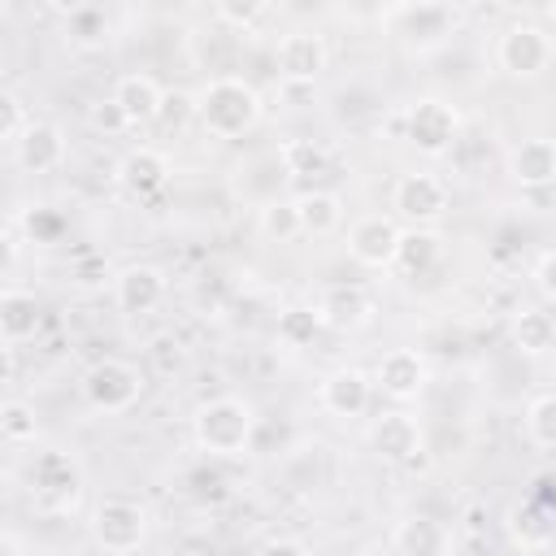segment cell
<instances>
[{
    "label": "cell",
    "instance_id": "1",
    "mask_svg": "<svg viewBox=\"0 0 556 556\" xmlns=\"http://www.w3.org/2000/svg\"><path fill=\"white\" fill-rule=\"evenodd\" d=\"M195 122L213 139H239L261 122V91L235 74L208 78L195 91Z\"/></svg>",
    "mask_w": 556,
    "mask_h": 556
},
{
    "label": "cell",
    "instance_id": "2",
    "mask_svg": "<svg viewBox=\"0 0 556 556\" xmlns=\"http://www.w3.org/2000/svg\"><path fill=\"white\" fill-rule=\"evenodd\" d=\"M191 434H195V447L204 456H217V460H230V456H243L252 447V434H256V413L248 400L239 395H217V400H204L191 417Z\"/></svg>",
    "mask_w": 556,
    "mask_h": 556
},
{
    "label": "cell",
    "instance_id": "3",
    "mask_svg": "<svg viewBox=\"0 0 556 556\" xmlns=\"http://www.w3.org/2000/svg\"><path fill=\"white\" fill-rule=\"evenodd\" d=\"M387 22H391V35L400 39L404 52L426 56V52L443 48L456 35L460 13L452 4H443V0H417V4H395L387 13Z\"/></svg>",
    "mask_w": 556,
    "mask_h": 556
},
{
    "label": "cell",
    "instance_id": "4",
    "mask_svg": "<svg viewBox=\"0 0 556 556\" xmlns=\"http://www.w3.org/2000/svg\"><path fill=\"white\" fill-rule=\"evenodd\" d=\"M143 395V369L135 361L122 356H100L87 374H83V400L96 413H130Z\"/></svg>",
    "mask_w": 556,
    "mask_h": 556
},
{
    "label": "cell",
    "instance_id": "5",
    "mask_svg": "<svg viewBox=\"0 0 556 556\" xmlns=\"http://www.w3.org/2000/svg\"><path fill=\"white\" fill-rule=\"evenodd\" d=\"M91 539L100 552L109 556H130L139 552V543L148 539V508L139 500H122L109 495L91 508Z\"/></svg>",
    "mask_w": 556,
    "mask_h": 556
},
{
    "label": "cell",
    "instance_id": "6",
    "mask_svg": "<svg viewBox=\"0 0 556 556\" xmlns=\"http://www.w3.org/2000/svg\"><path fill=\"white\" fill-rule=\"evenodd\" d=\"M556 56V39L539 22H513L495 39V65L508 78H539Z\"/></svg>",
    "mask_w": 556,
    "mask_h": 556
},
{
    "label": "cell",
    "instance_id": "7",
    "mask_svg": "<svg viewBox=\"0 0 556 556\" xmlns=\"http://www.w3.org/2000/svg\"><path fill=\"white\" fill-rule=\"evenodd\" d=\"M404 139L426 156H443L460 139V113L439 96H421L404 113Z\"/></svg>",
    "mask_w": 556,
    "mask_h": 556
},
{
    "label": "cell",
    "instance_id": "8",
    "mask_svg": "<svg viewBox=\"0 0 556 556\" xmlns=\"http://www.w3.org/2000/svg\"><path fill=\"white\" fill-rule=\"evenodd\" d=\"M30 491H35V504L61 513V508H74L78 491H83V469L74 456L65 452H39L35 465H30Z\"/></svg>",
    "mask_w": 556,
    "mask_h": 556
},
{
    "label": "cell",
    "instance_id": "9",
    "mask_svg": "<svg viewBox=\"0 0 556 556\" xmlns=\"http://www.w3.org/2000/svg\"><path fill=\"white\" fill-rule=\"evenodd\" d=\"M391 208L413 226H430L447 213V187L434 174H400L391 187Z\"/></svg>",
    "mask_w": 556,
    "mask_h": 556
},
{
    "label": "cell",
    "instance_id": "10",
    "mask_svg": "<svg viewBox=\"0 0 556 556\" xmlns=\"http://www.w3.org/2000/svg\"><path fill=\"white\" fill-rule=\"evenodd\" d=\"M426 382H430V369H426V356L417 348H391L374 365V391H382L395 404L417 400L426 391Z\"/></svg>",
    "mask_w": 556,
    "mask_h": 556
},
{
    "label": "cell",
    "instance_id": "11",
    "mask_svg": "<svg viewBox=\"0 0 556 556\" xmlns=\"http://www.w3.org/2000/svg\"><path fill=\"white\" fill-rule=\"evenodd\" d=\"M400 222L395 217H387V213H365V217H356L352 222V230H348V252L361 261V265H369V269H391V261H395V248H400Z\"/></svg>",
    "mask_w": 556,
    "mask_h": 556
},
{
    "label": "cell",
    "instance_id": "12",
    "mask_svg": "<svg viewBox=\"0 0 556 556\" xmlns=\"http://www.w3.org/2000/svg\"><path fill=\"white\" fill-rule=\"evenodd\" d=\"M369 447L387 465H417V452H421V426H417V417L404 413V408L374 417L369 421Z\"/></svg>",
    "mask_w": 556,
    "mask_h": 556
},
{
    "label": "cell",
    "instance_id": "13",
    "mask_svg": "<svg viewBox=\"0 0 556 556\" xmlns=\"http://www.w3.org/2000/svg\"><path fill=\"white\" fill-rule=\"evenodd\" d=\"M374 400V374L365 369H352V365H339L330 369L321 382H317V404L330 413V417H361Z\"/></svg>",
    "mask_w": 556,
    "mask_h": 556
},
{
    "label": "cell",
    "instance_id": "14",
    "mask_svg": "<svg viewBox=\"0 0 556 556\" xmlns=\"http://www.w3.org/2000/svg\"><path fill=\"white\" fill-rule=\"evenodd\" d=\"M317 317H321L326 330L348 334V330L369 326V317H374V300H369V291L356 287V282H330V287L317 295Z\"/></svg>",
    "mask_w": 556,
    "mask_h": 556
},
{
    "label": "cell",
    "instance_id": "15",
    "mask_svg": "<svg viewBox=\"0 0 556 556\" xmlns=\"http://www.w3.org/2000/svg\"><path fill=\"white\" fill-rule=\"evenodd\" d=\"M326 61H330V52H326L321 35H313V30H291L274 48V65L287 83H313L326 70Z\"/></svg>",
    "mask_w": 556,
    "mask_h": 556
},
{
    "label": "cell",
    "instance_id": "16",
    "mask_svg": "<svg viewBox=\"0 0 556 556\" xmlns=\"http://www.w3.org/2000/svg\"><path fill=\"white\" fill-rule=\"evenodd\" d=\"M165 291H169V282H165V274H161L156 265H126V269L113 278V300H117V308L130 313V317H143V313L161 308Z\"/></svg>",
    "mask_w": 556,
    "mask_h": 556
},
{
    "label": "cell",
    "instance_id": "17",
    "mask_svg": "<svg viewBox=\"0 0 556 556\" xmlns=\"http://www.w3.org/2000/svg\"><path fill=\"white\" fill-rule=\"evenodd\" d=\"M113 174H117L122 191H130L135 200H148V195H156V191L169 182V161H165V152L139 143V148H130V152L117 161Z\"/></svg>",
    "mask_w": 556,
    "mask_h": 556
},
{
    "label": "cell",
    "instance_id": "18",
    "mask_svg": "<svg viewBox=\"0 0 556 556\" xmlns=\"http://www.w3.org/2000/svg\"><path fill=\"white\" fill-rule=\"evenodd\" d=\"M13 161L26 169V174H52L61 169L65 161V135L52 126V122H30V130L9 148Z\"/></svg>",
    "mask_w": 556,
    "mask_h": 556
},
{
    "label": "cell",
    "instance_id": "19",
    "mask_svg": "<svg viewBox=\"0 0 556 556\" xmlns=\"http://www.w3.org/2000/svg\"><path fill=\"white\" fill-rule=\"evenodd\" d=\"M391 547L400 556H447L452 552V530L430 513H413L395 526Z\"/></svg>",
    "mask_w": 556,
    "mask_h": 556
},
{
    "label": "cell",
    "instance_id": "20",
    "mask_svg": "<svg viewBox=\"0 0 556 556\" xmlns=\"http://www.w3.org/2000/svg\"><path fill=\"white\" fill-rule=\"evenodd\" d=\"M508 178L517 187H547L556 182V139H521L508 152Z\"/></svg>",
    "mask_w": 556,
    "mask_h": 556
},
{
    "label": "cell",
    "instance_id": "21",
    "mask_svg": "<svg viewBox=\"0 0 556 556\" xmlns=\"http://www.w3.org/2000/svg\"><path fill=\"white\" fill-rule=\"evenodd\" d=\"M113 100L122 104V113L130 117V126H156V113L165 104V91L148 74H122L117 87H113Z\"/></svg>",
    "mask_w": 556,
    "mask_h": 556
},
{
    "label": "cell",
    "instance_id": "22",
    "mask_svg": "<svg viewBox=\"0 0 556 556\" xmlns=\"http://www.w3.org/2000/svg\"><path fill=\"white\" fill-rule=\"evenodd\" d=\"M439 252H443V243H439L434 230H426V226H408V230L400 235V248H395L391 269L404 274V278H421V274H430V269L439 265Z\"/></svg>",
    "mask_w": 556,
    "mask_h": 556
},
{
    "label": "cell",
    "instance_id": "23",
    "mask_svg": "<svg viewBox=\"0 0 556 556\" xmlns=\"http://www.w3.org/2000/svg\"><path fill=\"white\" fill-rule=\"evenodd\" d=\"M35 330H39V300L30 291L9 287L0 295V339H4V348H17V343L35 339Z\"/></svg>",
    "mask_w": 556,
    "mask_h": 556
},
{
    "label": "cell",
    "instance_id": "24",
    "mask_svg": "<svg viewBox=\"0 0 556 556\" xmlns=\"http://www.w3.org/2000/svg\"><path fill=\"white\" fill-rule=\"evenodd\" d=\"M513 343L521 356H547L556 348V317L547 308H521L513 317Z\"/></svg>",
    "mask_w": 556,
    "mask_h": 556
},
{
    "label": "cell",
    "instance_id": "25",
    "mask_svg": "<svg viewBox=\"0 0 556 556\" xmlns=\"http://www.w3.org/2000/svg\"><path fill=\"white\" fill-rule=\"evenodd\" d=\"M295 213H300V226H304V235H330V230H339V222H343V200L334 195V191H321V187H313V191H304V195H295Z\"/></svg>",
    "mask_w": 556,
    "mask_h": 556
},
{
    "label": "cell",
    "instance_id": "26",
    "mask_svg": "<svg viewBox=\"0 0 556 556\" xmlns=\"http://www.w3.org/2000/svg\"><path fill=\"white\" fill-rule=\"evenodd\" d=\"M65 39L74 48H100L109 39V13L100 4H70V13H65Z\"/></svg>",
    "mask_w": 556,
    "mask_h": 556
},
{
    "label": "cell",
    "instance_id": "27",
    "mask_svg": "<svg viewBox=\"0 0 556 556\" xmlns=\"http://www.w3.org/2000/svg\"><path fill=\"white\" fill-rule=\"evenodd\" d=\"M278 161H282V174H287V178H321L326 165H330L326 148L313 143V139H287V143L278 148Z\"/></svg>",
    "mask_w": 556,
    "mask_h": 556
},
{
    "label": "cell",
    "instance_id": "28",
    "mask_svg": "<svg viewBox=\"0 0 556 556\" xmlns=\"http://www.w3.org/2000/svg\"><path fill=\"white\" fill-rule=\"evenodd\" d=\"M321 330L326 326L317 317V304H291L278 313V343H287V348H313Z\"/></svg>",
    "mask_w": 556,
    "mask_h": 556
},
{
    "label": "cell",
    "instance_id": "29",
    "mask_svg": "<svg viewBox=\"0 0 556 556\" xmlns=\"http://www.w3.org/2000/svg\"><path fill=\"white\" fill-rule=\"evenodd\" d=\"M256 226H261V235L274 239V243H291L295 235H304L300 213H295V200H269V204L256 213Z\"/></svg>",
    "mask_w": 556,
    "mask_h": 556
},
{
    "label": "cell",
    "instance_id": "30",
    "mask_svg": "<svg viewBox=\"0 0 556 556\" xmlns=\"http://www.w3.org/2000/svg\"><path fill=\"white\" fill-rule=\"evenodd\" d=\"M0 434H4V443H13V447L35 443V434H39L35 404H26V400H4V404H0Z\"/></svg>",
    "mask_w": 556,
    "mask_h": 556
},
{
    "label": "cell",
    "instance_id": "31",
    "mask_svg": "<svg viewBox=\"0 0 556 556\" xmlns=\"http://www.w3.org/2000/svg\"><path fill=\"white\" fill-rule=\"evenodd\" d=\"M508 530H513V539L526 543V547H543V543L552 539V521H547V513H543L539 504H517V508L508 513Z\"/></svg>",
    "mask_w": 556,
    "mask_h": 556
},
{
    "label": "cell",
    "instance_id": "32",
    "mask_svg": "<svg viewBox=\"0 0 556 556\" xmlns=\"http://www.w3.org/2000/svg\"><path fill=\"white\" fill-rule=\"evenodd\" d=\"M526 430H530V439H534L539 447L556 452V391H543V395L530 400V408H526Z\"/></svg>",
    "mask_w": 556,
    "mask_h": 556
},
{
    "label": "cell",
    "instance_id": "33",
    "mask_svg": "<svg viewBox=\"0 0 556 556\" xmlns=\"http://www.w3.org/2000/svg\"><path fill=\"white\" fill-rule=\"evenodd\" d=\"M26 130H30V117H26L22 96H17L13 87H4V91H0V139H4V148H13Z\"/></svg>",
    "mask_w": 556,
    "mask_h": 556
},
{
    "label": "cell",
    "instance_id": "34",
    "mask_svg": "<svg viewBox=\"0 0 556 556\" xmlns=\"http://www.w3.org/2000/svg\"><path fill=\"white\" fill-rule=\"evenodd\" d=\"M213 13H217V22H226V26L252 30L261 17H269V4H265V0H222Z\"/></svg>",
    "mask_w": 556,
    "mask_h": 556
},
{
    "label": "cell",
    "instance_id": "35",
    "mask_svg": "<svg viewBox=\"0 0 556 556\" xmlns=\"http://www.w3.org/2000/svg\"><path fill=\"white\" fill-rule=\"evenodd\" d=\"M187 117H195V96H187V91H165V104H161V113H156V126L178 130Z\"/></svg>",
    "mask_w": 556,
    "mask_h": 556
},
{
    "label": "cell",
    "instance_id": "36",
    "mask_svg": "<svg viewBox=\"0 0 556 556\" xmlns=\"http://www.w3.org/2000/svg\"><path fill=\"white\" fill-rule=\"evenodd\" d=\"M87 122H91L96 130H104V135H122V130H135V126H130V117L122 113V104H117L113 96H109V100H100V104H91Z\"/></svg>",
    "mask_w": 556,
    "mask_h": 556
},
{
    "label": "cell",
    "instance_id": "37",
    "mask_svg": "<svg viewBox=\"0 0 556 556\" xmlns=\"http://www.w3.org/2000/svg\"><path fill=\"white\" fill-rule=\"evenodd\" d=\"M534 287H539V295L547 300V304H556V248L552 252H543L539 261H534Z\"/></svg>",
    "mask_w": 556,
    "mask_h": 556
},
{
    "label": "cell",
    "instance_id": "38",
    "mask_svg": "<svg viewBox=\"0 0 556 556\" xmlns=\"http://www.w3.org/2000/svg\"><path fill=\"white\" fill-rule=\"evenodd\" d=\"M256 556H308V552H304V543H295V539H269Z\"/></svg>",
    "mask_w": 556,
    "mask_h": 556
},
{
    "label": "cell",
    "instance_id": "39",
    "mask_svg": "<svg viewBox=\"0 0 556 556\" xmlns=\"http://www.w3.org/2000/svg\"><path fill=\"white\" fill-rule=\"evenodd\" d=\"M547 17H552V22H556V4H547Z\"/></svg>",
    "mask_w": 556,
    "mask_h": 556
}]
</instances>
